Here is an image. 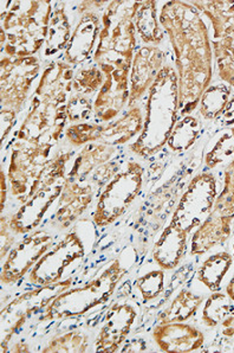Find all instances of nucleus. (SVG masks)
Instances as JSON below:
<instances>
[{"label": "nucleus", "mask_w": 234, "mask_h": 353, "mask_svg": "<svg viewBox=\"0 0 234 353\" xmlns=\"http://www.w3.org/2000/svg\"><path fill=\"white\" fill-rule=\"evenodd\" d=\"M94 189L87 181L67 179L59 196L58 208L52 219V227L65 230L85 212L92 204Z\"/></svg>", "instance_id": "20"}, {"label": "nucleus", "mask_w": 234, "mask_h": 353, "mask_svg": "<svg viewBox=\"0 0 234 353\" xmlns=\"http://www.w3.org/2000/svg\"><path fill=\"white\" fill-rule=\"evenodd\" d=\"M41 69L39 59L30 57H3L0 63V97L3 108L21 112L30 89Z\"/></svg>", "instance_id": "13"}, {"label": "nucleus", "mask_w": 234, "mask_h": 353, "mask_svg": "<svg viewBox=\"0 0 234 353\" xmlns=\"http://www.w3.org/2000/svg\"><path fill=\"white\" fill-rule=\"evenodd\" d=\"M98 68L105 74V79L94 102V112L98 121H111L129 102L130 69L111 65Z\"/></svg>", "instance_id": "15"}, {"label": "nucleus", "mask_w": 234, "mask_h": 353, "mask_svg": "<svg viewBox=\"0 0 234 353\" xmlns=\"http://www.w3.org/2000/svg\"><path fill=\"white\" fill-rule=\"evenodd\" d=\"M222 122L225 126H233L234 125V97L226 105L225 110L222 113Z\"/></svg>", "instance_id": "43"}, {"label": "nucleus", "mask_w": 234, "mask_h": 353, "mask_svg": "<svg viewBox=\"0 0 234 353\" xmlns=\"http://www.w3.org/2000/svg\"><path fill=\"white\" fill-rule=\"evenodd\" d=\"M1 203H0V210H4L6 196H8V176H5L4 171H1Z\"/></svg>", "instance_id": "44"}, {"label": "nucleus", "mask_w": 234, "mask_h": 353, "mask_svg": "<svg viewBox=\"0 0 234 353\" xmlns=\"http://www.w3.org/2000/svg\"><path fill=\"white\" fill-rule=\"evenodd\" d=\"M233 310L230 300L225 294L220 292H214L206 301L202 311V321L207 327H217Z\"/></svg>", "instance_id": "33"}, {"label": "nucleus", "mask_w": 234, "mask_h": 353, "mask_svg": "<svg viewBox=\"0 0 234 353\" xmlns=\"http://www.w3.org/2000/svg\"><path fill=\"white\" fill-rule=\"evenodd\" d=\"M213 26V49L219 76L234 87V1H192Z\"/></svg>", "instance_id": "9"}, {"label": "nucleus", "mask_w": 234, "mask_h": 353, "mask_svg": "<svg viewBox=\"0 0 234 353\" xmlns=\"http://www.w3.org/2000/svg\"><path fill=\"white\" fill-rule=\"evenodd\" d=\"M16 117L17 112L9 108H1L0 112V126H1V143H4L5 139L9 137L11 130H12L14 123H16Z\"/></svg>", "instance_id": "41"}, {"label": "nucleus", "mask_w": 234, "mask_h": 353, "mask_svg": "<svg viewBox=\"0 0 234 353\" xmlns=\"http://www.w3.org/2000/svg\"><path fill=\"white\" fill-rule=\"evenodd\" d=\"M217 197V181L213 174H198L191 181L181 197L171 222L189 234L205 222L213 211Z\"/></svg>", "instance_id": "12"}, {"label": "nucleus", "mask_w": 234, "mask_h": 353, "mask_svg": "<svg viewBox=\"0 0 234 353\" xmlns=\"http://www.w3.org/2000/svg\"><path fill=\"white\" fill-rule=\"evenodd\" d=\"M72 279L65 281L54 282L49 285H43L34 290H28L25 293L13 299L1 311V352H5L6 345L9 344L14 334L21 331L26 321L38 312L45 311L54 299L69 290L72 286Z\"/></svg>", "instance_id": "8"}, {"label": "nucleus", "mask_w": 234, "mask_h": 353, "mask_svg": "<svg viewBox=\"0 0 234 353\" xmlns=\"http://www.w3.org/2000/svg\"><path fill=\"white\" fill-rule=\"evenodd\" d=\"M138 313L129 303H117L105 318V324L95 341V352L113 353L120 349L131 331Z\"/></svg>", "instance_id": "19"}, {"label": "nucleus", "mask_w": 234, "mask_h": 353, "mask_svg": "<svg viewBox=\"0 0 234 353\" xmlns=\"http://www.w3.org/2000/svg\"><path fill=\"white\" fill-rule=\"evenodd\" d=\"M141 1L117 0L109 3L102 14L98 44L94 55L97 67L130 69L134 59V18Z\"/></svg>", "instance_id": "4"}, {"label": "nucleus", "mask_w": 234, "mask_h": 353, "mask_svg": "<svg viewBox=\"0 0 234 353\" xmlns=\"http://www.w3.org/2000/svg\"><path fill=\"white\" fill-rule=\"evenodd\" d=\"M52 245V236L47 232H36L26 236L9 252L1 270V281L12 285L32 270L43 255Z\"/></svg>", "instance_id": "16"}, {"label": "nucleus", "mask_w": 234, "mask_h": 353, "mask_svg": "<svg viewBox=\"0 0 234 353\" xmlns=\"http://www.w3.org/2000/svg\"><path fill=\"white\" fill-rule=\"evenodd\" d=\"M213 211L234 219V159L225 170V184L214 202Z\"/></svg>", "instance_id": "37"}, {"label": "nucleus", "mask_w": 234, "mask_h": 353, "mask_svg": "<svg viewBox=\"0 0 234 353\" xmlns=\"http://www.w3.org/2000/svg\"><path fill=\"white\" fill-rule=\"evenodd\" d=\"M67 102L32 97L25 120L18 130L17 139L32 145L54 146L67 126Z\"/></svg>", "instance_id": "7"}, {"label": "nucleus", "mask_w": 234, "mask_h": 353, "mask_svg": "<svg viewBox=\"0 0 234 353\" xmlns=\"http://www.w3.org/2000/svg\"><path fill=\"white\" fill-rule=\"evenodd\" d=\"M64 181L54 184H43L36 194L26 199L19 210L10 219V229L13 234H29L41 224L54 201L63 191Z\"/></svg>", "instance_id": "17"}, {"label": "nucleus", "mask_w": 234, "mask_h": 353, "mask_svg": "<svg viewBox=\"0 0 234 353\" xmlns=\"http://www.w3.org/2000/svg\"><path fill=\"white\" fill-rule=\"evenodd\" d=\"M142 127L141 110L138 107H133L122 118L105 125L85 122L72 125L65 130V137L74 146H83L90 143L117 146L133 139L142 130Z\"/></svg>", "instance_id": "10"}, {"label": "nucleus", "mask_w": 234, "mask_h": 353, "mask_svg": "<svg viewBox=\"0 0 234 353\" xmlns=\"http://www.w3.org/2000/svg\"><path fill=\"white\" fill-rule=\"evenodd\" d=\"M52 148V145H32L19 140L13 146L8 179L13 196L21 202H25L30 190L49 164Z\"/></svg>", "instance_id": "11"}, {"label": "nucleus", "mask_w": 234, "mask_h": 353, "mask_svg": "<svg viewBox=\"0 0 234 353\" xmlns=\"http://www.w3.org/2000/svg\"><path fill=\"white\" fill-rule=\"evenodd\" d=\"M234 157V126L225 130L213 148L206 154L205 164L209 168H217V165L225 163L226 160Z\"/></svg>", "instance_id": "35"}, {"label": "nucleus", "mask_w": 234, "mask_h": 353, "mask_svg": "<svg viewBox=\"0 0 234 353\" xmlns=\"http://www.w3.org/2000/svg\"><path fill=\"white\" fill-rule=\"evenodd\" d=\"M233 259H234V244H233Z\"/></svg>", "instance_id": "47"}, {"label": "nucleus", "mask_w": 234, "mask_h": 353, "mask_svg": "<svg viewBox=\"0 0 234 353\" xmlns=\"http://www.w3.org/2000/svg\"><path fill=\"white\" fill-rule=\"evenodd\" d=\"M179 79L171 65H164L149 89L146 118L138 139L130 145V151L145 159L153 157L167 143L178 123Z\"/></svg>", "instance_id": "2"}, {"label": "nucleus", "mask_w": 234, "mask_h": 353, "mask_svg": "<svg viewBox=\"0 0 234 353\" xmlns=\"http://www.w3.org/2000/svg\"><path fill=\"white\" fill-rule=\"evenodd\" d=\"M105 76L98 67H89L82 69L76 74L72 81V92L82 95H92L100 92L105 83Z\"/></svg>", "instance_id": "36"}, {"label": "nucleus", "mask_w": 234, "mask_h": 353, "mask_svg": "<svg viewBox=\"0 0 234 353\" xmlns=\"http://www.w3.org/2000/svg\"><path fill=\"white\" fill-rule=\"evenodd\" d=\"M226 293H227V296L230 298V300H232L234 303V275L233 278L231 279V281L228 282L227 287H226Z\"/></svg>", "instance_id": "46"}, {"label": "nucleus", "mask_w": 234, "mask_h": 353, "mask_svg": "<svg viewBox=\"0 0 234 353\" xmlns=\"http://www.w3.org/2000/svg\"><path fill=\"white\" fill-rule=\"evenodd\" d=\"M200 127V121L198 119L193 118L191 115L184 117L176 123L171 132L167 141L168 148L174 152L187 151L197 141Z\"/></svg>", "instance_id": "31"}, {"label": "nucleus", "mask_w": 234, "mask_h": 353, "mask_svg": "<svg viewBox=\"0 0 234 353\" xmlns=\"http://www.w3.org/2000/svg\"><path fill=\"white\" fill-rule=\"evenodd\" d=\"M52 3L11 1L1 11V49L10 57H30L45 44Z\"/></svg>", "instance_id": "3"}, {"label": "nucleus", "mask_w": 234, "mask_h": 353, "mask_svg": "<svg viewBox=\"0 0 234 353\" xmlns=\"http://www.w3.org/2000/svg\"><path fill=\"white\" fill-rule=\"evenodd\" d=\"M85 248L77 232H69L63 240L45 252L38 261L29 275L30 281L39 286L58 282L63 278L67 267L75 261L83 259Z\"/></svg>", "instance_id": "14"}, {"label": "nucleus", "mask_w": 234, "mask_h": 353, "mask_svg": "<svg viewBox=\"0 0 234 353\" xmlns=\"http://www.w3.org/2000/svg\"><path fill=\"white\" fill-rule=\"evenodd\" d=\"M135 28L146 44H159L164 34L158 21V8L154 0L141 1L134 18Z\"/></svg>", "instance_id": "28"}, {"label": "nucleus", "mask_w": 234, "mask_h": 353, "mask_svg": "<svg viewBox=\"0 0 234 353\" xmlns=\"http://www.w3.org/2000/svg\"><path fill=\"white\" fill-rule=\"evenodd\" d=\"M117 165L114 163H107L102 165L100 168H97L95 172L92 173V176L89 178L92 181V184H96L97 186L105 185V183L108 184L109 181L113 178L111 176L116 174Z\"/></svg>", "instance_id": "40"}, {"label": "nucleus", "mask_w": 234, "mask_h": 353, "mask_svg": "<svg viewBox=\"0 0 234 353\" xmlns=\"http://www.w3.org/2000/svg\"><path fill=\"white\" fill-rule=\"evenodd\" d=\"M233 256L228 252H217L209 256L198 272V280L211 292H219L222 280L230 270Z\"/></svg>", "instance_id": "30"}, {"label": "nucleus", "mask_w": 234, "mask_h": 353, "mask_svg": "<svg viewBox=\"0 0 234 353\" xmlns=\"http://www.w3.org/2000/svg\"><path fill=\"white\" fill-rule=\"evenodd\" d=\"M74 77V69L70 64L59 61L51 62L43 72L34 95L49 100L67 102V95L72 92Z\"/></svg>", "instance_id": "23"}, {"label": "nucleus", "mask_w": 234, "mask_h": 353, "mask_svg": "<svg viewBox=\"0 0 234 353\" xmlns=\"http://www.w3.org/2000/svg\"><path fill=\"white\" fill-rule=\"evenodd\" d=\"M136 287L145 301L158 298L164 290V273L162 270H153L136 280Z\"/></svg>", "instance_id": "38"}, {"label": "nucleus", "mask_w": 234, "mask_h": 353, "mask_svg": "<svg viewBox=\"0 0 234 353\" xmlns=\"http://www.w3.org/2000/svg\"><path fill=\"white\" fill-rule=\"evenodd\" d=\"M100 21L97 13L92 11L83 13L64 52V61L67 64L84 63L90 57L97 37L100 36Z\"/></svg>", "instance_id": "22"}, {"label": "nucleus", "mask_w": 234, "mask_h": 353, "mask_svg": "<svg viewBox=\"0 0 234 353\" xmlns=\"http://www.w3.org/2000/svg\"><path fill=\"white\" fill-rule=\"evenodd\" d=\"M70 38H72L70 23L65 13V6L61 5L59 8H56L51 14L44 55L46 57H50L67 49Z\"/></svg>", "instance_id": "27"}, {"label": "nucleus", "mask_w": 234, "mask_h": 353, "mask_svg": "<svg viewBox=\"0 0 234 353\" xmlns=\"http://www.w3.org/2000/svg\"><path fill=\"white\" fill-rule=\"evenodd\" d=\"M204 298L189 290H182L176 295L166 311L160 316L161 324L184 323L197 313Z\"/></svg>", "instance_id": "29"}, {"label": "nucleus", "mask_w": 234, "mask_h": 353, "mask_svg": "<svg viewBox=\"0 0 234 353\" xmlns=\"http://www.w3.org/2000/svg\"><path fill=\"white\" fill-rule=\"evenodd\" d=\"M153 339L161 351L171 353L194 352L205 343L200 330L184 323L160 324L153 331Z\"/></svg>", "instance_id": "21"}, {"label": "nucleus", "mask_w": 234, "mask_h": 353, "mask_svg": "<svg viewBox=\"0 0 234 353\" xmlns=\"http://www.w3.org/2000/svg\"><path fill=\"white\" fill-rule=\"evenodd\" d=\"M233 219L212 211L205 222L197 228L192 237L191 254L202 255L230 239L231 223Z\"/></svg>", "instance_id": "25"}, {"label": "nucleus", "mask_w": 234, "mask_h": 353, "mask_svg": "<svg viewBox=\"0 0 234 353\" xmlns=\"http://www.w3.org/2000/svg\"><path fill=\"white\" fill-rule=\"evenodd\" d=\"M187 232L173 222L164 228L153 250L154 261L161 270H174L179 265L187 247Z\"/></svg>", "instance_id": "24"}, {"label": "nucleus", "mask_w": 234, "mask_h": 353, "mask_svg": "<svg viewBox=\"0 0 234 353\" xmlns=\"http://www.w3.org/2000/svg\"><path fill=\"white\" fill-rule=\"evenodd\" d=\"M12 352H19V353H25L29 352V345L25 344V343H23V341H19L17 344L13 345Z\"/></svg>", "instance_id": "45"}, {"label": "nucleus", "mask_w": 234, "mask_h": 353, "mask_svg": "<svg viewBox=\"0 0 234 353\" xmlns=\"http://www.w3.org/2000/svg\"><path fill=\"white\" fill-rule=\"evenodd\" d=\"M94 110V105L88 97L82 94H72L67 105L69 121L81 122L88 120Z\"/></svg>", "instance_id": "39"}, {"label": "nucleus", "mask_w": 234, "mask_h": 353, "mask_svg": "<svg viewBox=\"0 0 234 353\" xmlns=\"http://www.w3.org/2000/svg\"><path fill=\"white\" fill-rule=\"evenodd\" d=\"M10 221L6 217H1V235H0V242H1V259L6 256L8 252H11L10 249L12 247L14 242V237L10 232Z\"/></svg>", "instance_id": "42"}, {"label": "nucleus", "mask_w": 234, "mask_h": 353, "mask_svg": "<svg viewBox=\"0 0 234 353\" xmlns=\"http://www.w3.org/2000/svg\"><path fill=\"white\" fill-rule=\"evenodd\" d=\"M231 89L226 84L209 87L200 100L201 115L207 120H214L224 113L230 101Z\"/></svg>", "instance_id": "32"}, {"label": "nucleus", "mask_w": 234, "mask_h": 353, "mask_svg": "<svg viewBox=\"0 0 234 353\" xmlns=\"http://www.w3.org/2000/svg\"><path fill=\"white\" fill-rule=\"evenodd\" d=\"M127 270L115 260L96 279L84 286L67 290L46 307L41 321L63 320L83 316L92 308L107 303L116 290Z\"/></svg>", "instance_id": "5"}, {"label": "nucleus", "mask_w": 234, "mask_h": 353, "mask_svg": "<svg viewBox=\"0 0 234 353\" xmlns=\"http://www.w3.org/2000/svg\"><path fill=\"white\" fill-rule=\"evenodd\" d=\"M143 172L142 165L131 161L109 181L100 192L92 216L97 227H108L125 214L142 189Z\"/></svg>", "instance_id": "6"}, {"label": "nucleus", "mask_w": 234, "mask_h": 353, "mask_svg": "<svg viewBox=\"0 0 234 353\" xmlns=\"http://www.w3.org/2000/svg\"><path fill=\"white\" fill-rule=\"evenodd\" d=\"M233 339H234V338H233Z\"/></svg>", "instance_id": "48"}, {"label": "nucleus", "mask_w": 234, "mask_h": 353, "mask_svg": "<svg viewBox=\"0 0 234 353\" xmlns=\"http://www.w3.org/2000/svg\"><path fill=\"white\" fill-rule=\"evenodd\" d=\"M162 64V50L155 46H145L135 52L130 68L129 110L151 89Z\"/></svg>", "instance_id": "18"}, {"label": "nucleus", "mask_w": 234, "mask_h": 353, "mask_svg": "<svg viewBox=\"0 0 234 353\" xmlns=\"http://www.w3.org/2000/svg\"><path fill=\"white\" fill-rule=\"evenodd\" d=\"M115 154V148L105 143H90L84 145L83 150L75 159L67 179L75 181H87L92 173L107 164Z\"/></svg>", "instance_id": "26"}, {"label": "nucleus", "mask_w": 234, "mask_h": 353, "mask_svg": "<svg viewBox=\"0 0 234 353\" xmlns=\"http://www.w3.org/2000/svg\"><path fill=\"white\" fill-rule=\"evenodd\" d=\"M88 346V336L80 331H74L54 338L43 349V353H83Z\"/></svg>", "instance_id": "34"}, {"label": "nucleus", "mask_w": 234, "mask_h": 353, "mask_svg": "<svg viewBox=\"0 0 234 353\" xmlns=\"http://www.w3.org/2000/svg\"><path fill=\"white\" fill-rule=\"evenodd\" d=\"M176 55L180 113L187 117L200 103L212 81V48L205 21L191 3L168 1L159 16Z\"/></svg>", "instance_id": "1"}]
</instances>
